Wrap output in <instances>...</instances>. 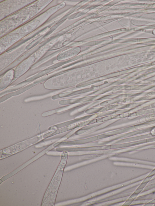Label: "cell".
Here are the masks:
<instances>
[{
    "label": "cell",
    "instance_id": "3",
    "mask_svg": "<svg viewBox=\"0 0 155 206\" xmlns=\"http://www.w3.org/2000/svg\"><path fill=\"white\" fill-rule=\"evenodd\" d=\"M96 115V114H94L87 115L58 124L50 127L48 128V130L52 131L56 130L76 123L87 121L90 118L92 117L93 116Z\"/></svg>",
    "mask_w": 155,
    "mask_h": 206
},
{
    "label": "cell",
    "instance_id": "4",
    "mask_svg": "<svg viewBox=\"0 0 155 206\" xmlns=\"http://www.w3.org/2000/svg\"><path fill=\"white\" fill-rule=\"evenodd\" d=\"M14 75L13 70H10L0 79V87L1 91L6 88L12 82Z\"/></svg>",
    "mask_w": 155,
    "mask_h": 206
},
{
    "label": "cell",
    "instance_id": "1",
    "mask_svg": "<svg viewBox=\"0 0 155 206\" xmlns=\"http://www.w3.org/2000/svg\"><path fill=\"white\" fill-rule=\"evenodd\" d=\"M43 138L42 134L37 136L31 139L18 143L12 147L2 150V154H5L8 155H10L15 153L36 143Z\"/></svg>",
    "mask_w": 155,
    "mask_h": 206
},
{
    "label": "cell",
    "instance_id": "2",
    "mask_svg": "<svg viewBox=\"0 0 155 206\" xmlns=\"http://www.w3.org/2000/svg\"><path fill=\"white\" fill-rule=\"evenodd\" d=\"M87 123V121H85L51 131L44 134L43 137L44 138H47L58 134L73 130L77 128H79L84 126H86Z\"/></svg>",
    "mask_w": 155,
    "mask_h": 206
}]
</instances>
